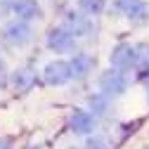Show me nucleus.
Here are the masks:
<instances>
[{
	"mask_svg": "<svg viewBox=\"0 0 149 149\" xmlns=\"http://www.w3.org/2000/svg\"><path fill=\"white\" fill-rule=\"evenodd\" d=\"M130 22H133V24H147V22H149V5L142 3V7L130 17Z\"/></svg>",
	"mask_w": 149,
	"mask_h": 149,
	"instance_id": "nucleus-14",
	"label": "nucleus"
},
{
	"mask_svg": "<svg viewBox=\"0 0 149 149\" xmlns=\"http://www.w3.org/2000/svg\"><path fill=\"white\" fill-rule=\"evenodd\" d=\"M71 128L73 133H81V135H88L92 133V128H95V116L90 114V111H73L71 114Z\"/></svg>",
	"mask_w": 149,
	"mask_h": 149,
	"instance_id": "nucleus-7",
	"label": "nucleus"
},
{
	"mask_svg": "<svg viewBox=\"0 0 149 149\" xmlns=\"http://www.w3.org/2000/svg\"><path fill=\"white\" fill-rule=\"evenodd\" d=\"M12 12L22 22H31L40 17V5H38V0H12Z\"/></svg>",
	"mask_w": 149,
	"mask_h": 149,
	"instance_id": "nucleus-6",
	"label": "nucleus"
},
{
	"mask_svg": "<svg viewBox=\"0 0 149 149\" xmlns=\"http://www.w3.org/2000/svg\"><path fill=\"white\" fill-rule=\"evenodd\" d=\"M0 149H10V144H7L5 140H0Z\"/></svg>",
	"mask_w": 149,
	"mask_h": 149,
	"instance_id": "nucleus-17",
	"label": "nucleus"
},
{
	"mask_svg": "<svg viewBox=\"0 0 149 149\" xmlns=\"http://www.w3.org/2000/svg\"><path fill=\"white\" fill-rule=\"evenodd\" d=\"M142 3H144V0H116V3H114V10L121 12V14H125L128 19H130V17L142 7Z\"/></svg>",
	"mask_w": 149,
	"mask_h": 149,
	"instance_id": "nucleus-12",
	"label": "nucleus"
},
{
	"mask_svg": "<svg viewBox=\"0 0 149 149\" xmlns=\"http://www.w3.org/2000/svg\"><path fill=\"white\" fill-rule=\"evenodd\" d=\"M111 64H114L118 71H128L135 66V47L128 45V43H121L114 47L111 52Z\"/></svg>",
	"mask_w": 149,
	"mask_h": 149,
	"instance_id": "nucleus-4",
	"label": "nucleus"
},
{
	"mask_svg": "<svg viewBox=\"0 0 149 149\" xmlns=\"http://www.w3.org/2000/svg\"><path fill=\"white\" fill-rule=\"evenodd\" d=\"M85 149H111V147H109V142L104 137H90Z\"/></svg>",
	"mask_w": 149,
	"mask_h": 149,
	"instance_id": "nucleus-16",
	"label": "nucleus"
},
{
	"mask_svg": "<svg viewBox=\"0 0 149 149\" xmlns=\"http://www.w3.org/2000/svg\"><path fill=\"white\" fill-rule=\"evenodd\" d=\"M135 69L142 73H149V45H135Z\"/></svg>",
	"mask_w": 149,
	"mask_h": 149,
	"instance_id": "nucleus-11",
	"label": "nucleus"
},
{
	"mask_svg": "<svg viewBox=\"0 0 149 149\" xmlns=\"http://www.w3.org/2000/svg\"><path fill=\"white\" fill-rule=\"evenodd\" d=\"M64 29H69L73 36H85V33L90 31V22H88V17H83V14H78V12H71V14L66 17Z\"/></svg>",
	"mask_w": 149,
	"mask_h": 149,
	"instance_id": "nucleus-8",
	"label": "nucleus"
},
{
	"mask_svg": "<svg viewBox=\"0 0 149 149\" xmlns=\"http://www.w3.org/2000/svg\"><path fill=\"white\" fill-rule=\"evenodd\" d=\"M3 73H5V66H3V59H0V78H3Z\"/></svg>",
	"mask_w": 149,
	"mask_h": 149,
	"instance_id": "nucleus-18",
	"label": "nucleus"
},
{
	"mask_svg": "<svg viewBox=\"0 0 149 149\" xmlns=\"http://www.w3.org/2000/svg\"><path fill=\"white\" fill-rule=\"evenodd\" d=\"M5 38H7V43H12V45H17V47H24V45L31 43V38H33V29L29 26V22L17 19V22L7 24Z\"/></svg>",
	"mask_w": 149,
	"mask_h": 149,
	"instance_id": "nucleus-2",
	"label": "nucleus"
},
{
	"mask_svg": "<svg viewBox=\"0 0 149 149\" xmlns=\"http://www.w3.org/2000/svg\"><path fill=\"white\" fill-rule=\"evenodd\" d=\"M43 78L47 85H64L73 78V73H71V64L64 62V59H54L50 62L45 69H43Z\"/></svg>",
	"mask_w": 149,
	"mask_h": 149,
	"instance_id": "nucleus-1",
	"label": "nucleus"
},
{
	"mask_svg": "<svg viewBox=\"0 0 149 149\" xmlns=\"http://www.w3.org/2000/svg\"><path fill=\"white\" fill-rule=\"evenodd\" d=\"M78 5L88 14H100L104 10V0H78Z\"/></svg>",
	"mask_w": 149,
	"mask_h": 149,
	"instance_id": "nucleus-13",
	"label": "nucleus"
},
{
	"mask_svg": "<svg viewBox=\"0 0 149 149\" xmlns=\"http://www.w3.org/2000/svg\"><path fill=\"white\" fill-rule=\"evenodd\" d=\"M90 107L95 109V114H102V111L107 109V95H95V97H90Z\"/></svg>",
	"mask_w": 149,
	"mask_h": 149,
	"instance_id": "nucleus-15",
	"label": "nucleus"
},
{
	"mask_svg": "<svg viewBox=\"0 0 149 149\" xmlns=\"http://www.w3.org/2000/svg\"><path fill=\"white\" fill-rule=\"evenodd\" d=\"M69 64H71L73 78H83V76H88L90 69H92V59L88 57V54H76V57H73Z\"/></svg>",
	"mask_w": 149,
	"mask_h": 149,
	"instance_id": "nucleus-10",
	"label": "nucleus"
},
{
	"mask_svg": "<svg viewBox=\"0 0 149 149\" xmlns=\"http://www.w3.org/2000/svg\"><path fill=\"white\" fill-rule=\"evenodd\" d=\"M66 149H78V147H66Z\"/></svg>",
	"mask_w": 149,
	"mask_h": 149,
	"instance_id": "nucleus-19",
	"label": "nucleus"
},
{
	"mask_svg": "<svg viewBox=\"0 0 149 149\" xmlns=\"http://www.w3.org/2000/svg\"><path fill=\"white\" fill-rule=\"evenodd\" d=\"M33 83H36V73L31 69H19V71L12 73V85H14V90H19V92L29 90Z\"/></svg>",
	"mask_w": 149,
	"mask_h": 149,
	"instance_id": "nucleus-9",
	"label": "nucleus"
},
{
	"mask_svg": "<svg viewBox=\"0 0 149 149\" xmlns=\"http://www.w3.org/2000/svg\"><path fill=\"white\" fill-rule=\"evenodd\" d=\"M73 40H76V36H73L69 29H64V26H59V29H52L50 33H47V47L52 50V52H69L71 47H73Z\"/></svg>",
	"mask_w": 149,
	"mask_h": 149,
	"instance_id": "nucleus-3",
	"label": "nucleus"
},
{
	"mask_svg": "<svg viewBox=\"0 0 149 149\" xmlns=\"http://www.w3.org/2000/svg\"><path fill=\"white\" fill-rule=\"evenodd\" d=\"M100 85H102V92H104L107 97L125 92V78H123V73L118 69L116 71H107L104 76H102V81H100Z\"/></svg>",
	"mask_w": 149,
	"mask_h": 149,
	"instance_id": "nucleus-5",
	"label": "nucleus"
}]
</instances>
